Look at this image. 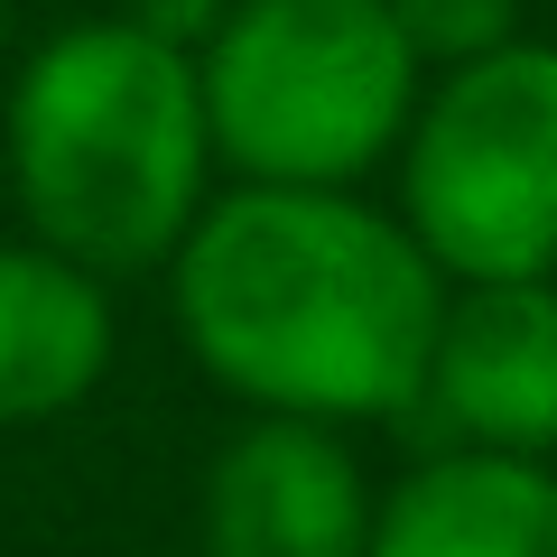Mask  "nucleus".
Returning a JSON list of instances; mask_svg holds the SVG:
<instances>
[{"label": "nucleus", "mask_w": 557, "mask_h": 557, "mask_svg": "<svg viewBox=\"0 0 557 557\" xmlns=\"http://www.w3.org/2000/svg\"><path fill=\"white\" fill-rule=\"evenodd\" d=\"M391 20L409 38V57L446 75V65H474L520 38V0H391Z\"/></svg>", "instance_id": "nucleus-9"}, {"label": "nucleus", "mask_w": 557, "mask_h": 557, "mask_svg": "<svg viewBox=\"0 0 557 557\" xmlns=\"http://www.w3.org/2000/svg\"><path fill=\"white\" fill-rule=\"evenodd\" d=\"M112 372V278L47 242H0V428L65 418Z\"/></svg>", "instance_id": "nucleus-8"}, {"label": "nucleus", "mask_w": 557, "mask_h": 557, "mask_svg": "<svg viewBox=\"0 0 557 557\" xmlns=\"http://www.w3.org/2000/svg\"><path fill=\"white\" fill-rule=\"evenodd\" d=\"M223 10H233V0H121V20H131L139 38L177 47V57H196V47L214 38V28H223Z\"/></svg>", "instance_id": "nucleus-10"}, {"label": "nucleus", "mask_w": 557, "mask_h": 557, "mask_svg": "<svg viewBox=\"0 0 557 557\" xmlns=\"http://www.w3.org/2000/svg\"><path fill=\"white\" fill-rule=\"evenodd\" d=\"M177 335L251 418H409L446 317L437 260L354 186H233L168 251Z\"/></svg>", "instance_id": "nucleus-1"}, {"label": "nucleus", "mask_w": 557, "mask_h": 557, "mask_svg": "<svg viewBox=\"0 0 557 557\" xmlns=\"http://www.w3.org/2000/svg\"><path fill=\"white\" fill-rule=\"evenodd\" d=\"M362 557H557V474L539 456L437 446L372 502Z\"/></svg>", "instance_id": "nucleus-7"}, {"label": "nucleus", "mask_w": 557, "mask_h": 557, "mask_svg": "<svg viewBox=\"0 0 557 557\" xmlns=\"http://www.w3.org/2000/svg\"><path fill=\"white\" fill-rule=\"evenodd\" d=\"M399 223L437 278H557V47L511 38L418 84Z\"/></svg>", "instance_id": "nucleus-4"}, {"label": "nucleus", "mask_w": 557, "mask_h": 557, "mask_svg": "<svg viewBox=\"0 0 557 557\" xmlns=\"http://www.w3.org/2000/svg\"><path fill=\"white\" fill-rule=\"evenodd\" d=\"M428 65L391 0H233L196 47L205 139L242 186H362L399 149Z\"/></svg>", "instance_id": "nucleus-3"}, {"label": "nucleus", "mask_w": 557, "mask_h": 557, "mask_svg": "<svg viewBox=\"0 0 557 557\" xmlns=\"http://www.w3.org/2000/svg\"><path fill=\"white\" fill-rule=\"evenodd\" d=\"M0 149L28 242L65 251L94 278L168 270L214 177L196 57L139 38L131 20L57 28L10 84Z\"/></svg>", "instance_id": "nucleus-2"}, {"label": "nucleus", "mask_w": 557, "mask_h": 557, "mask_svg": "<svg viewBox=\"0 0 557 557\" xmlns=\"http://www.w3.org/2000/svg\"><path fill=\"white\" fill-rule=\"evenodd\" d=\"M0 38H10V0H0Z\"/></svg>", "instance_id": "nucleus-11"}, {"label": "nucleus", "mask_w": 557, "mask_h": 557, "mask_svg": "<svg viewBox=\"0 0 557 557\" xmlns=\"http://www.w3.org/2000/svg\"><path fill=\"white\" fill-rule=\"evenodd\" d=\"M474 456H557V278H474L446 288L418 409Z\"/></svg>", "instance_id": "nucleus-5"}, {"label": "nucleus", "mask_w": 557, "mask_h": 557, "mask_svg": "<svg viewBox=\"0 0 557 557\" xmlns=\"http://www.w3.org/2000/svg\"><path fill=\"white\" fill-rule=\"evenodd\" d=\"M372 483L344 428L251 418L205 465V557H362Z\"/></svg>", "instance_id": "nucleus-6"}]
</instances>
